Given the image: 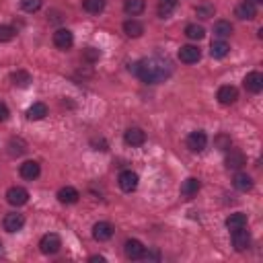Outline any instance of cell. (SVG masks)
Instances as JSON below:
<instances>
[{
	"label": "cell",
	"mask_w": 263,
	"mask_h": 263,
	"mask_svg": "<svg viewBox=\"0 0 263 263\" xmlns=\"http://www.w3.org/2000/svg\"><path fill=\"white\" fill-rule=\"evenodd\" d=\"M117 183H119V187H121L125 193H132V191L138 189L140 177H138V173H134V171H121Z\"/></svg>",
	"instance_id": "3957f363"
},
{
	"label": "cell",
	"mask_w": 263,
	"mask_h": 263,
	"mask_svg": "<svg viewBox=\"0 0 263 263\" xmlns=\"http://www.w3.org/2000/svg\"><path fill=\"white\" fill-rule=\"evenodd\" d=\"M123 33H125L127 37H140V35L144 33V25H142L140 21H136V18H127V21L123 23Z\"/></svg>",
	"instance_id": "cb8c5ba5"
},
{
	"label": "cell",
	"mask_w": 263,
	"mask_h": 263,
	"mask_svg": "<svg viewBox=\"0 0 263 263\" xmlns=\"http://www.w3.org/2000/svg\"><path fill=\"white\" fill-rule=\"evenodd\" d=\"M249 2H253V4H261L263 0H249Z\"/></svg>",
	"instance_id": "ab89813d"
},
{
	"label": "cell",
	"mask_w": 263,
	"mask_h": 263,
	"mask_svg": "<svg viewBox=\"0 0 263 263\" xmlns=\"http://www.w3.org/2000/svg\"><path fill=\"white\" fill-rule=\"evenodd\" d=\"M88 261H101V263H103V261H105V257H99V255H95V257H90Z\"/></svg>",
	"instance_id": "f35d334b"
},
{
	"label": "cell",
	"mask_w": 263,
	"mask_h": 263,
	"mask_svg": "<svg viewBox=\"0 0 263 263\" xmlns=\"http://www.w3.org/2000/svg\"><path fill=\"white\" fill-rule=\"evenodd\" d=\"M113 232H115V228H113V224H109V222H97V224L92 226V236H95V240H99V242L109 240V238L113 236Z\"/></svg>",
	"instance_id": "5bb4252c"
},
{
	"label": "cell",
	"mask_w": 263,
	"mask_h": 263,
	"mask_svg": "<svg viewBox=\"0 0 263 263\" xmlns=\"http://www.w3.org/2000/svg\"><path fill=\"white\" fill-rule=\"evenodd\" d=\"M144 8H146V2H144V0H125V2H123V10H125L127 14H132V16L142 14Z\"/></svg>",
	"instance_id": "484cf974"
},
{
	"label": "cell",
	"mask_w": 263,
	"mask_h": 263,
	"mask_svg": "<svg viewBox=\"0 0 263 263\" xmlns=\"http://www.w3.org/2000/svg\"><path fill=\"white\" fill-rule=\"evenodd\" d=\"M214 146H216L218 150H228V148L232 146V140H230L228 134H218V136L214 138Z\"/></svg>",
	"instance_id": "1f68e13d"
},
{
	"label": "cell",
	"mask_w": 263,
	"mask_h": 263,
	"mask_svg": "<svg viewBox=\"0 0 263 263\" xmlns=\"http://www.w3.org/2000/svg\"><path fill=\"white\" fill-rule=\"evenodd\" d=\"M129 72L146 84H158L171 76V64L160 58H150V60L134 62L129 66Z\"/></svg>",
	"instance_id": "6da1fadb"
},
{
	"label": "cell",
	"mask_w": 263,
	"mask_h": 263,
	"mask_svg": "<svg viewBox=\"0 0 263 263\" xmlns=\"http://www.w3.org/2000/svg\"><path fill=\"white\" fill-rule=\"evenodd\" d=\"M179 60L183 64H195L201 60V49L197 45H181L179 49Z\"/></svg>",
	"instance_id": "52a82bcc"
},
{
	"label": "cell",
	"mask_w": 263,
	"mask_h": 263,
	"mask_svg": "<svg viewBox=\"0 0 263 263\" xmlns=\"http://www.w3.org/2000/svg\"><path fill=\"white\" fill-rule=\"evenodd\" d=\"M2 226H4L6 232H18L25 226V216L23 214H16V212H10V214L4 216Z\"/></svg>",
	"instance_id": "30bf717a"
},
{
	"label": "cell",
	"mask_w": 263,
	"mask_h": 263,
	"mask_svg": "<svg viewBox=\"0 0 263 263\" xmlns=\"http://www.w3.org/2000/svg\"><path fill=\"white\" fill-rule=\"evenodd\" d=\"M242 84H245V88H247L249 92H255V95H257V92L263 90V74L257 72V70H253V72H249V74L245 76Z\"/></svg>",
	"instance_id": "ba28073f"
},
{
	"label": "cell",
	"mask_w": 263,
	"mask_h": 263,
	"mask_svg": "<svg viewBox=\"0 0 263 263\" xmlns=\"http://www.w3.org/2000/svg\"><path fill=\"white\" fill-rule=\"evenodd\" d=\"M123 251H125V257H127V259L138 261V259H142V257H144L146 247H144L138 238H127V240H125V245H123Z\"/></svg>",
	"instance_id": "277c9868"
},
{
	"label": "cell",
	"mask_w": 263,
	"mask_h": 263,
	"mask_svg": "<svg viewBox=\"0 0 263 263\" xmlns=\"http://www.w3.org/2000/svg\"><path fill=\"white\" fill-rule=\"evenodd\" d=\"M216 99H218L220 105H232V103H236V99H238V90H236V86H232V84H224V86L218 88Z\"/></svg>",
	"instance_id": "5b68a950"
},
{
	"label": "cell",
	"mask_w": 263,
	"mask_h": 263,
	"mask_svg": "<svg viewBox=\"0 0 263 263\" xmlns=\"http://www.w3.org/2000/svg\"><path fill=\"white\" fill-rule=\"evenodd\" d=\"M8 115H10V111H8L6 103H2V101H0V121H6V119H8Z\"/></svg>",
	"instance_id": "74e56055"
},
{
	"label": "cell",
	"mask_w": 263,
	"mask_h": 263,
	"mask_svg": "<svg viewBox=\"0 0 263 263\" xmlns=\"http://www.w3.org/2000/svg\"><path fill=\"white\" fill-rule=\"evenodd\" d=\"M58 199H60L62 203H66V205H72V203H76V201L80 199V193H78V189H74V187H62V189L58 191Z\"/></svg>",
	"instance_id": "44dd1931"
},
{
	"label": "cell",
	"mask_w": 263,
	"mask_h": 263,
	"mask_svg": "<svg viewBox=\"0 0 263 263\" xmlns=\"http://www.w3.org/2000/svg\"><path fill=\"white\" fill-rule=\"evenodd\" d=\"M230 53V45L224 41V39H214L212 45H210V55L216 58V60H222Z\"/></svg>",
	"instance_id": "d6986e66"
},
{
	"label": "cell",
	"mask_w": 263,
	"mask_h": 263,
	"mask_svg": "<svg viewBox=\"0 0 263 263\" xmlns=\"http://www.w3.org/2000/svg\"><path fill=\"white\" fill-rule=\"evenodd\" d=\"M199 187H201L199 179H195V177L185 179V181L181 183V197H185V199L195 197V195H197V191H199Z\"/></svg>",
	"instance_id": "9a60e30c"
},
{
	"label": "cell",
	"mask_w": 263,
	"mask_h": 263,
	"mask_svg": "<svg viewBox=\"0 0 263 263\" xmlns=\"http://www.w3.org/2000/svg\"><path fill=\"white\" fill-rule=\"evenodd\" d=\"M72 43H74V35H72L70 29H58L53 33V45L58 49H70Z\"/></svg>",
	"instance_id": "8fae6325"
},
{
	"label": "cell",
	"mask_w": 263,
	"mask_h": 263,
	"mask_svg": "<svg viewBox=\"0 0 263 263\" xmlns=\"http://www.w3.org/2000/svg\"><path fill=\"white\" fill-rule=\"evenodd\" d=\"M214 12H216V8H214V4H210V2H203V4H197V6H195V14H197L199 18H210V16H214Z\"/></svg>",
	"instance_id": "4dcf8cb0"
},
{
	"label": "cell",
	"mask_w": 263,
	"mask_h": 263,
	"mask_svg": "<svg viewBox=\"0 0 263 263\" xmlns=\"http://www.w3.org/2000/svg\"><path fill=\"white\" fill-rule=\"evenodd\" d=\"M249 245H251V234H249V230H245V228H238V230H232V247H234V251H247L249 249Z\"/></svg>",
	"instance_id": "7c38bea8"
},
{
	"label": "cell",
	"mask_w": 263,
	"mask_h": 263,
	"mask_svg": "<svg viewBox=\"0 0 263 263\" xmlns=\"http://www.w3.org/2000/svg\"><path fill=\"white\" fill-rule=\"evenodd\" d=\"M99 58H101V51L97 47H86L84 49V60L86 62H97Z\"/></svg>",
	"instance_id": "d590c367"
},
{
	"label": "cell",
	"mask_w": 263,
	"mask_h": 263,
	"mask_svg": "<svg viewBox=\"0 0 263 263\" xmlns=\"http://www.w3.org/2000/svg\"><path fill=\"white\" fill-rule=\"evenodd\" d=\"M230 33H232V25L228 21H216L214 23V35L218 39H226V37H230Z\"/></svg>",
	"instance_id": "4316f807"
},
{
	"label": "cell",
	"mask_w": 263,
	"mask_h": 263,
	"mask_svg": "<svg viewBox=\"0 0 263 263\" xmlns=\"http://www.w3.org/2000/svg\"><path fill=\"white\" fill-rule=\"evenodd\" d=\"M173 8H175V4H171V2L162 0V2L158 4V16H160V18H168V16H171V12H173Z\"/></svg>",
	"instance_id": "e575fe53"
},
{
	"label": "cell",
	"mask_w": 263,
	"mask_h": 263,
	"mask_svg": "<svg viewBox=\"0 0 263 263\" xmlns=\"http://www.w3.org/2000/svg\"><path fill=\"white\" fill-rule=\"evenodd\" d=\"M82 6L90 14H99L105 8V0H82Z\"/></svg>",
	"instance_id": "f546056e"
},
{
	"label": "cell",
	"mask_w": 263,
	"mask_h": 263,
	"mask_svg": "<svg viewBox=\"0 0 263 263\" xmlns=\"http://www.w3.org/2000/svg\"><path fill=\"white\" fill-rule=\"evenodd\" d=\"M41 4H43V0H21V6L25 12H37L41 8Z\"/></svg>",
	"instance_id": "836d02e7"
},
{
	"label": "cell",
	"mask_w": 263,
	"mask_h": 263,
	"mask_svg": "<svg viewBox=\"0 0 263 263\" xmlns=\"http://www.w3.org/2000/svg\"><path fill=\"white\" fill-rule=\"evenodd\" d=\"M232 185H234L238 191L247 193V191L253 189V179H251V175H247V173H236L234 179H232Z\"/></svg>",
	"instance_id": "7402d4cb"
},
{
	"label": "cell",
	"mask_w": 263,
	"mask_h": 263,
	"mask_svg": "<svg viewBox=\"0 0 263 263\" xmlns=\"http://www.w3.org/2000/svg\"><path fill=\"white\" fill-rule=\"evenodd\" d=\"M47 115V105L45 103H33L29 109H27V119H31V121H39V119H43Z\"/></svg>",
	"instance_id": "603a6c76"
},
{
	"label": "cell",
	"mask_w": 263,
	"mask_h": 263,
	"mask_svg": "<svg viewBox=\"0 0 263 263\" xmlns=\"http://www.w3.org/2000/svg\"><path fill=\"white\" fill-rule=\"evenodd\" d=\"M245 162H247V158H245V154H242L240 150H236V148H228V156H226V168L236 171V168H240Z\"/></svg>",
	"instance_id": "ac0fdd59"
},
{
	"label": "cell",
	"mask_w": 263,
	"mask_h": 263,
	"mask_svg": "<svg viewBox=\"0 0 263 263\" xmlns=\"http://www.w3.org/2000/svg\"><path fill=\"white\" fill-rule=\"evenodd\" d=\"M226 228L232 232V230H238V228H247V214H242V212H234V214H230L228 218H226Z\"/></svg>",
	"instance_id": "ffe728a7"
},
{
	"label": "cell",
	"mask_w": 263,
	"mask_h": 263,
	"mask_svg": "<svg viewBox=\"0 0 263 263\" xmlns=\"http://www.w3.org/2000/svg\"><path fill=\"white\" fill-rule=\"evenodd\" d=\"M6 201L10 203V205H25L27 201H29V191L25 189V187H10L8 191H6Z\"/></svg>",
	"instance_id": "8992f818"
},
{
	"label": "cell",
	"mask_w": 263,
	"mask_h": 263,
	"mask_svg": "<svg viewBox=\"0 0 263 263\" xmlns=\"http://www.w3.org/2000/svg\"><path fill=\"white\" fill-rule=\"evenodd\" d=\"M205 144H208V136L201 129H195L187 136V148L193 150V152H201L205 148Z\"/></svg>",
	"instance_id": "9c48e42d"
},
{
	"label": "cell",
	"mask_w": 263,
	"mask_h": 263,
	"mask_svg": "<svg viewBox=\"0 0 263 263\" xmlns=\"http://www.w3.org/2000/svg\"><path fill=\"white\" fill-rule=\"evenodd\" d=\"M39 173H41V166H39V162H37V160H25V162L21 164V177H23V179H27V181L37 179V177H39Z\"/></svg>",
	"instance_id": "2e32d148"
},
{
	"label": "cell",
	"mask_w": 263,
	"mask_h": 263,
	"mask_svg": "<svg viewBox=\"0 0 263 263\" xmlns=\"http://www.w3.org/2000/svg\"><path fill=\"white\" fill-rule=\"evenodd\" d=\"M14 35H16L14 27H10V25H0V41H2V43L12 41V39H14Z\"/></svg>",
	"instance_id": "d6a6232c"
},
{
	"label": "cell",
	"mask_w": 263,
	"mask_h": 263,
	"mask_svg": "<svg viewBox=\"0 0 263 263\" xmlns=\"http://www.w3.org/2000/svg\"><path fill=\"white\" fill-rule=\"evenodd\" d=\"M166 2H171V4H177V0H166Z\"/></svg>",
	"instance_id": "60d3db41"
},
{
	"label": "cell",
	"mask_w": 263,
	"mask_h": 263,
	"mask_svg": "<svg viewBox=\"0 0 263 263\" xmlns=\"http://www.w3.org/2000/svg\"><path fill=\"white\" fill-rule=\"evenodd\" d=\"M234 14H236L238 18H242V21H253V18L257 16V6H255L253 2H249V0H245L242 4L236 6Z\"/></svg>",
	"instance_id": "e0dca14e"
},
{
	"label": "cell",
	"mask_w": 263,
	"mask_h": 263,
	"mask_svg": "<svg viewBox=\"0 0 263 263\" xmlns=\"http://www.w3.org/2000/svg\"><path fill=\"white\" fill-rule=\"evenodd\" d=\"M123 142L127 146H142L146 142V132L142 127H129L123 134Z\"/></svg>",
	"instance_id": "4fadbf2b"
},
{
	"label": "cell",
	"mask_w": 263,
	"mask_h": 263,
	"mask_svg": "<svg viewBox=\"0 0 263 263\" xmlns=\"http://www.w3.org/2000/svg\"><path fill=\"white\" fill-rule=\"evenodd\" d=\"M60 247H62V238H60L55 232H47V234H43L41 240H39V251H41L43 255H55V253L60 251Z\"/></svg>",
	"instance_id": "7a4b0ae2"
},
{
	"label": "cell",
	"mask_w": 263,
	"mask_h": 263,
	"mask_svg": "<svg viewBox=\"0 0 263 263\" xmlns=\"http://www.w3.org/2000/svg\"><path fill=\"white\" fill-rule=\"evenodd\" d=\"M10 80H12V84L18 86V88H27V86L33 82V78H31V74H29L27 70H16V72H12Z\"/></svg>",
	"instance_id": "d4e9b609"
},
{
	"label": "cell",
	"mask_w": 263,
	"mask_h": 263,
	"mask_svg": "<svg viewBox=\"0 0 263 263\" xmlns=\"http://www.w3.org/2000/svg\"><path fill=\"white\" fill-rule=\"evenodd\" d=\"M25 150H27V146H25L23 140L12 138V140L8 142V154H10V156H21V154H25Z\"/></svg>",
	"instance_id": "f1b7e54d"
},
{
	"label": "cell",
	"mask_w": 263,
	"mask_h": 263,
	"mask_svg": "<svg viewBox=\"0 0 263 263\" xmlns=\"http://www.w3.org/2000/svg\"><path fill=\"white\" fill-rule=\"evenodd\" d=\"M142 259H146V261H150V259H152V261H158V259H160V253H158V251H148V253L144 251V257H142Z\"/></svg>",
	"instance_id": "8d00e7d4"
},
{
	"label": "cell",
	"mask_w": 263,
	"mask_h": 263,
	"mask_svg": "<svg viewBox=\"0 0 263 263\" xmlns=\"http://www.w3.org/2000/svg\"><path fill=\"white\" fill-rule=\"evenodd\" d=\"M185 35H187L191 41H199V39H203L205 29H203L201 25H197V23H191V25L185 27Z\"/></svg>",
	"instance_id": "83f0119b"
},
{
	"label": "cell",
	"mask_w": 263,
	"mask_h": 263,
	"mask_svg": "<svg viewBox=\"0 0 263 263\" xmlns=\"http://www.w3.org/2000/svg\"><path fill=\"white\" fill-rule=\"evenodd\" d=\"M0 253H2V240H0Z\"/></svg>",
	"instance_id": "b9f144b4"
}]
</instances>
